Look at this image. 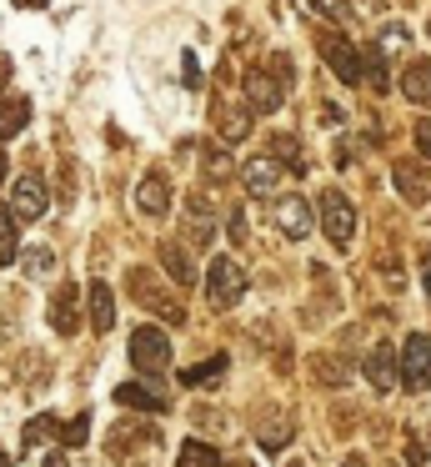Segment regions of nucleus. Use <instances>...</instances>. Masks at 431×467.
<instances>
[{
    "mask_svg": "<svg viewBox=\"0 0 431 467\" xmlns=\"http://www.w3.org/2000/svg\"><path fill=\"white\" fill-rule=\"evenodd\" d=\"M246 286H251V276H246V266H241V262H231V256H216V262H210V272H206V302L216 306V312H231V306L246 296Z\"/></svg>",
    "mask_w": 431,
    "mask_h": 467,
    "instance_id": "f257e3e1",
    "label": "nucleus"
},
{
    "mask_svg": "<svg viewBox=\"0 0 431 467\" xmlns=\"http://www.w3.org/2000/svg\"><path fill=\"white\" fill-rule=\"evenodd\" d=\"M316 216H321V232H326L331 246H351V236H356V206H351L346 192L326 186L316 202Z\"/></svg>",
    "mask_w": 431,
    "mask_h": 467,
    "instance_id": "f03ea898",
    "label": "nucleus"
},
{
    "mask_svg": "<svg viewBox=\"0 0 431 467\" xmlns=\"http://www.w3.org/2000/svg\"><path fill=\"white\" fill-rule=\"evenodd\" d=\"M396 382L406 387V392H431V337L426 332H411L406 342H401Z\"/></svg>",
    "mask_w": 431,
    "mask_h": 467,
    "instance_id": "7ed1b4c3",
    "label": "nucleus"
},
{
    "mask_svg": "<svg viewBox=\"0 0 431 467\" xmlns=\"http://www.w3.org/2000/svg\"><path fill=\"white\" fill-rule=\"evenodd\" d=\"M130 367L146 377H160L170 367V337L160 327H136L130 332Z\"/></svg>",
    "mask_w": 431,
    "mask_h": 467,
    "instance_id": "20e7f679",
    "label": "nucleus"
},
{
    "mask_svg": "<svg viewBox=\"0 0 431 467\" xmlns=\"http://www.w3.org/2000/svg\"><path fill=\"white\" fill-rule=\"evenodd\" d=\"M5 212L15 216V226L20 222H40V216H46V182H40V176H20Z\"/></svg>",
    "mask_w": 431,
    "mask_h": 467,
    "instance_id": "39448f33",
    "label": "nucleus"
},
{
    "mask_svg": "<svg viewBox=\"0 0 431 467\" xmlns=\"http://www.w3.org/2000/svg\"><path fill=\"white\" fill-rule=\"evenodd\" d=\"M281 101H286V91L276 86V76H266V71L246 76V116H271V111H281Z\"/></svg>",
    "mask_w": 431,
    "mask_h": 467,
    "instance_id": "423d86ee",
    "label": "nucleus"
},
{
    "mask_svg": "<svg viewBox=\"0 0 431 467\" xmlns=\"http://www.w3.org/2000/svg\"><path fill=\"white\" fill-rule=\"evenodd\" d=\"M321 51H326V66L341 76V81L361 86V51H356V46L341 41V36H326V41H321Z\"/></svg>",
    "mask_w": 431,
    "mask_h": 467,
    "instance_id": "0eeeda50",
    "label": "nucleus"
},
{
    "mask_svg": "<svg viewBox=\"0 0 431 467\" xmlns=\"http://www.w3.org/2000/svg\"><path fill=\"white\" fill-rule=\"evenodd\" d=\"M136 212H146V216H166L170 212V182H166V171H146L136 182Z\"/></svg>",
    "mask_w": 431,
    "mask_h": 467,
    "instance_id": "6e6552de",
    "label": "nucleus"
},
{
    "mask_svg": "<svg viewBox=\"0 0 431 467\" xmlns=\"http://www.w3.org/2000/svg\"><path fill=\"white\" fill-rule=\"evenodd\" d=\"M276 226H281V236H291V242H301V236L311 232V222H316V212H311L306 202H301V196H281L276 202Z\"/></svg>",
    "mask_w": 431,
    "mask_h": 467,
    "instance_id": "1a4fd4ad",
    "label": "nucleus"
},
{
    "mask_svg": "<svg viewBox=\"0 0 431 467\" xmlns=\"http://www.w3.org/2000/svg\"><path fill=\"white\" fill-rule=\"evenodd\" d=\"M130 286H140L136 296L150 306V312H160V317H166V322H176V327L186 322V306H180L176 296H166L160 286H150V276H146V272H136V266H130Z\"/></svg>",
    "mask_w": 431,
    "mask_h": 467,
    "instance_id": "9d476101",
    "label": "nucleus"
},
{
    "mask_svg": "<svg viewBox=\"0 0 431 467\" xmlns=\"http://www.w3.org/2000/svg\"><path fill=\"white\" fill-rule=\"evenodd\" d=\"M50 327H56L60 337L80 332V292L76 286H60V292L50 296Z\"/></svg>",
    "mask_w": 431,
    "mask_h": 467,
    "instance_id": "9b49d317",
    "label": "nucleus"
},
{
    "mask_svg": "<svg viewBox=\"0 0 431 467\" xmlns=\"http://www.w3.org/2000/svg\"><path fill=\"white\" fill-rule=\"evenodd\" d=\"M241 171H246V192H251V196H271V192L281 186V176H286V166L271 161V156H251Z\"/></svg>",
    "mask_w": 431,
    "mask_h": 467,
    "instance_id": "f8f14e48",
    "label": "nucleus"
},
{
    "mask_svg": "<svg viewBox=\"0 0 431 467\" xmlns=\"http://www.w3.org/2000/svg\"><path fill=\"white\" fill-rule=\"evenodd\" d=\"M86 292H90V296H86V312H90L96 337L110 332V327H116V296H110V286H106V282H90Z\"/></svg>",
    "mask_w": 431,
    "mask_h": 467,
    "instance_id": "ddd939ff",
    "label": "nucleus"
},
{
    "mask_svg": "<svg viewBox=\"0 0 431 467\" xmlns=\"http://www.w3.org/2000/svg\"><path fill=\"white\" fill-rule=\"evenodd\" d=\"M401 91H406L411 106L431 111V61H411L406 71H401Z\"/></svg>",
    "mask_w": 431,
    "mask_h": 467,
    "instance_id": "4468645a",
    "label": "nucleus"
},
{
    "mask_svg": "<svg viewBox=\"0 0 431 467\" xmlns=\"http://www.w3.org/2000/svg\"><path fill=\"white\" fill-rule=\"evenodd\" d=\"M361 372H366V382L376 387V392H391V387H396V357H391L386 347L376 342V352L361 362Z\"/></svg>",
    "mask_w": 431,
    "mask_h": 467,
    "instance_id": "2eb2a0df",
    "label": "nucleus"
},
{
    "mask_svg": "<svg viewBox=\"0 0 431 467\" xmlns=\"http://www.w3.org/2000/svg\"><path fill=\"white\" fill-rule=\"evenodd\" d=\"M291 432H296V427H291L286 412H266V417H261V427H256V442L266 447V452H281V447L291 442Z\"/></svg>",
    "mask_w": 431,
    "mask_h": 467,
    "instance_id": "dca6fc26",
    "label": "nucleus"
},
{
    "mask_svg": "<svg viewBox=\"0 0 431 467\" xmlns=\"http://www.w3.org/2000/svg\"><path fill=\"white\" fill-rule=\"evenodd\" d=\"M26 126H30V101L26 96H5V101H0V141L20 136Z\"/></svg>",
    "mask_w": 431,
    "mask_h": 467,
    "instance_id": "f3484780",
    "label": "nucleus"
},
{
    "mask_svg": "<svg viewBox=\"0 0 431 467\" xmlns=\"http://www.w3.org/2000/svg\"><path fill=\"white\" fill-rule=\"evenodd\" d=\"M116 402L120 407H136V412H166V397L150 392V387H140V382H120L116 387Z\"/></svg>",
    "mask_w": 431,
    "mask_h": 467,
    "instance_id": "a211bd4d",
    "label": "nucleus"
},
{
    "mask_svg": "<svg viewBox=\"0 0 431 467\" xmlns=\"http://www.w3.org/2000/svg\"><path fill=\"white\" fill-rule=\"evenodd\" d=\"M226 367H231V357L216 352V357H206V362H196L190 372H180V387H210V382H221Z\"/></svg>",
    "mask_w": 431,
    "mask_h": 467,
    "instance_id": "6ab92c4d",
    "label": "nucleus"
},
{
    "mask_svg": "<svg viewBox=\"0 0 431 467\" xmlns=\"http://www.w3.org/2000/svg\"><path fill=\"white\" fill-rule=\"evenodd\" d=\"M160 266L176 276V286H190V282H196V266H190V256L180 252L176 242H160Z\"/></svg>",
    "mask_w": 431,
    "mask_h": 467,
    "instance_id": "aec40b11",
    "label": "nucleus"
},
{
    "mask_svg": "<svg viewBox=\"0 0 431 467\" xmlns=\"http://www.w3.org/2000/svg\"><path fill=\"white\" fill-rule=\"evenodd\" d=\"M396 192H401V202H411V206L426 202V182L416 176V166H411V161L396 166Z\"/></svg>",
    "mask_w": 431,
    "mask_h": 467,
    "instance_id": "412c9836",
    "label": "nucleus"
},
{
    "mask_svg": "<svg viewBox=\"0 0 431 467\" xmlns=\"http://www.w3.org/2000/svg\"><path fill=\"white\" fill-rule=\"evenodd\" d=\"M176 467H221V452H216V447H206V442H196V437H190V442L176 452Z\"/></svg>",
    "mask_w": 431,
    "mask_h": 467,
    "instance_id": "4be33fe9",
    "label": "nucleus"
},
{
    "mask_svg": "<svg viewBox=\"0 0 431 467\" xmlns=\"http://www.w3.org/2000/svg\"><path fill=\"white\" fill-rule=\"evenodd\" d=\"M20 256V226H15V216L0 206V266H10Z\"/></svg>",
    "mask_w": 431,
    "mask_h": 467,
    "instance_id": "5701e85b",
    "label": "nucleus"
},
{
    "mask_svg": "<svg viewBox=\"0 0 431 467\" xmlns=\"http://www.w3.org/2000/svg\"><path fill=\"white\" fill-rule=\"evenodd\" d=\"M361 81H366L371 86V91H386V61H381V56L376 51H371V46H366V51H361Z\"/></svg>",
    "mask_w": 431,
    "mask_h": 467,
    "instance_id": "b1692460",
    "label": "nucleus"
},
{
    "mask_svg": "<svg viewBox=\"0 0 431 467\" xmlns=\"http://www.w3.org/2000/svg\"><path fill=\"white\" fill-rule=\"evenodd\" d=\"M371 51H376L381 61H391V56H401V51H406V31H401V26H386V31L376 36V46H371Z\"/></svg>",
    "mask_w": 431,
    "mask_h": 467,
    "instance_id": "393cba45",
    "label": "nucleus"
},
{
    "mask_svg": "<svg viewBox=\"0 0 431 467\" xmlns=\"http://www.w3.org/2000/svg\"><path fill=\"white\" fill-rule=\"evenodd\" d=\"M190 232H196V242H210V236H216V222H210L200 196H190Z\"/></svg>",
    "mask_w": 431,
    "mask_h": 467,
    "instance_id": "a878e982",
    "label": "nucleus"
},
{
    "mask_svg": "<svg viewBox=\"0 0 431 467\" xmlns=\"http://www.w3.org/2000/svg\"><path fill=\"white\" fill-rule=\"evenodd\" d=\"M271 161H286L291 166V171H306V156H301V146L296 141H291V136H276V156H271Z\"/></svg>",
    "mask_w": 431,
    "mask_h": 467,
    "instance_id": "bb28decb",
    "label": "nucleus"
},
{
    "mask_svg": "<svg viewBox=\"0 0 431 467\" xmlns=\"http://www.w3.org/2000/svg\"><path fill=\"white\" fill-rule=\"evenodd\" d=\"M60 427H56V417H36V422H26V432H20V447H36V442H46V437H56Z\"/></svg>",
    "mask_w": 431,
    "mask_h": 467,
    "instance_id": "cd10ccee",
    "label": "nucleus"
},
{
    "mask_svg": "<svg viewBox=\"0 0 431 467\" xmlns=\"http://www.w3.org/2000/svg\"><path fill=\"white\" fill-rule=\"evenodd\" d=\"M221 126H226V131H221L226 141H241V136L251 131V116L246 111H221Z\"/></svg>",
    "mask_w": 431,
    "mask_h": 467,
    "instance_id": "c85d7f7f",
    "label": "nucleus"
},
{
    "mask_svg": "<svg viewBox=\"0 0 431 467\" xmlns=\"http://www.w3.org/2000/svg\"><path fill=\"white\" fill-rule=\"evenodd\" d=\"M56 437H60V442H66V447H80V442H86V437H90V417L80 412L76 422H66V427H60Z\"/></svg>",
    "mask_w": 431,
    "mask_h": 467,
    "instance_id": "c756f323",
    "label": "nucleus"
},
{
    "mask_svg": "<svg viewBox=\"0 0 431 467\" xmlns=\"http://www.w3.org/2000/svg\"><path fill=\"white\" fill-rule=\"evenodd\" d=\"M231 171V156L221 151V146H206V176H216V182H226Z\"/></svg>",
    "mask_w": 431,
    "mask_h": 467,
    "instance_id": "7c9ffc66",
    "label": "nucleus"
},
{
    "mask_svg": "<svg viewBox=\"0 0 431 467\" xmlns=\"http://www.w3.org/2000/svg\"><path fill=\"white\" fill-rule=\"evenodd\" d=\"M316 11L326 16V21H346V16H351V0H316Z\"/></svg>",
    "mask_w": 431,
    "mask_h": 467,
    "instance_id": "2f4dec72",
    "label": "nucleus"
},
{
    "mask_svg": "<svg viewBox=\"0 0 431 467\" xmlns=\"http://www.w3.org/2000/svg\"><path fill=\"white\" fill-rule=\"evenodd\" d=\"M406 462L411 467H431V452H426V442H421V437H406Z\"/></svg>",
    "mask_w": 431,
    "mask_h": 467,
    "instance_id": "473e14b6",
    "label": "nucleus"
},
{
    "mask_svg": "<svg viewBox=\"0 0 431 467\" xmlns=\"http://www.w3.org/2000/svg\"><path fill=\"white\" fill-rule=\"evenodd\" d=\"M50 266H56V256H50V252H30V256H26V272H30V276H46Z\"/></svg>",
    "mask_w": 431,
    "mask_h": 467,
    "instance_id": "72a5a7b5",
    "label": "nucleus"
},
{
    "mask_svg": "<svg viewBox=\"0 0 431 467\" xmlns=\"http://www.w3.org/2000/svg\"><path fill=\"white\" fill-rule=\"evenodd\" d=\"M180 71H186V86H190V91H196V86H200V66H196V56H180Z\"/></svg>",
    "mask_w": 431,
    "mask_h": 467,
    "instance_id": "f704fd0d",
    "label": "nucleus"
},
{
    "mask_svg": "<svg viewBox=\"0 0 431 467\" xmlns=\"http://www.w3.org/2000/svg\"><path fill=\"white\" fill-rule=\"evenodd\" d=\"M411 136H416V151H421V156H426V161H431V121H421V126H416V131H411Z\"/></svg>",
    "mask_w": 431,
    "mask_h": 467,
    "instance_id": "c9c22d12",
    "label": "nucleus"
},
{
    "mask_svg": "<svg viewBox=\"0 0 431 467\" xmlns=\"http://www.w3.org/2000/svg\"><path fill=\"white\" fill-rule=\"evenodd\" d=\"M421 282H426V292H431V252L421 256Z\"/></svg>",
    "mask_w": 431,
    "mask_h": 467,
    "instance_id": "e433bc0d",
    "label": "nucleus"
},
{
    "mask_svg": "<svg viewBox=\"0 0 431 467\" xmlns=\"http://www.w3.org/2000/svg\"><path fill=\"white\" fill-rule=\"evenodd\" d=\"M46 467H66V457H60V452H50V457H46Z\"/></svg>",
    "mask_w": 431,
    "mask_h": 467,
    "instance_id": "4c0bfd02",
    "label": "nucleus"
},
{
    "mask_svg": "<svg viewBox=\"0 0 431 467\" xmlns=\"http://www.w3.org/2000/svg\"><path fill=\"white\" fill-rule=\"evenodd\" d=\"M341 467H366V462H361V457H346V462H341Z\"/></svg>",
    "mask_w": 431,
    "mask_h": 467,
    "instance_id": "58836bf2",
    "label": "nucleus"
},
{
    "mask_svg": "<svg viewBox=\"0 0 431 467\" xmlns=\"http://www.w3.org/2000/svg\"><path fill=\"white\" fill-rule=\"evenodd\" d=\"M5 171H10V161H5V156H0V182H5Z\"/></svg>",
    "mask_w": 431,
    "mask_h": 467,
    "instance_id": "ea45409f",
    "label": "nucleus"
},
{
    "mask_svg": "<svg viewBox=\"0 0 431 467\" xmlns=\"http://www.w3.org/2000/svg\"><path fill=\"white\" fill-rule=\"evenodd\" d=\"M0 467H5V447H0Z\"/></svg>",
    "mask_w": 431,
    "mask_h": 467,
    "instance_id": "a19ab883",
    "label": "nucleus"
},
{
    "mask_svg": "<svg viewBox=\"0 0 431 467\" xmlns=\"http://www.w3.org/2000/svg\"><path fill=\"white\" fill-rule=\"evenodd\" d=\"M426 36H431V21H426Z\"/></svg>",
    "mask_w": 431,
    "mask_h": 467,
    "instance_id": "79ce46f5",
    "label": "nucleus"
},
{
    "mask_svg": "<svg viewBox=\"0 0 431 467\" xmlns=\"http://www.w3.org/2000/svg\"><path fill=\"white\" fill-rule=\"evenodd\" d=\"M291 467H301V462H291Z\"/></svg>",
    "mask_w": 431,
    "mask_h": 467,
    "instance_id": "37998d69",
    "label": "nucleus"
}]
</instances>
